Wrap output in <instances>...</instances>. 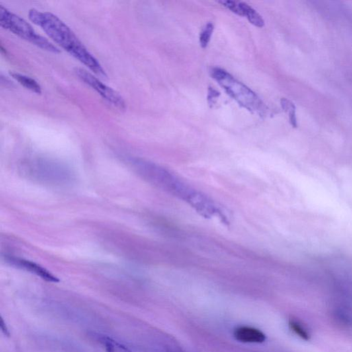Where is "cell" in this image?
Masks as SVG:
<instances>
[{
    "mask_svg": "<svg viewBox=\"0 0 352 352\" xmlns=\"http://www.w3.org/2000/svg\"><path fill=\"white\" fill-rule=\"evenodd\" d=\"M131 163L142 179L185 202L202 216L224 217L220 207L213 200L188 185L169 170L144 160L132 159Z\"/></svg>",
    "mask_w": 352,
    "mask_h": 352,
    "instance_id": "cell-1",
    "label": "cell"
},
{
    "mask_svg": "<svg viewBox=\"0 0 352 352\" xmlns=\"http://www.w3.org/2000/svg\"><path fill=\"white\" fill-rule=\"evenodd\" d=\"M28 17L32 23L40 26L51 40L92 72L100 77H107V74L99 61L60 18L49 12H42L34 9H30L28 12Z\"/></svg>",
    "mask_w": 352,
    "mask_h": 352,
    "instance_id": "cell-2",
    "label": "cell"
},
{
    "mask_svg": "<svg viewBox=\"0 0 352 352\" xmlns=\"http://www.w3.org/2000/svg\"><path fill=\"white\" fill-rule=\"evenodd\" d=\"M212 76L241 107L261 116L265 113L266 106L258 96L224 69L216 67L212 69Z\"/></svg>",
    "mask_w": 352,
    "mask_h": 352,
    "instance_id": "cell-3",
    "label": "cell"
},
{
    "mask_svg": "<svg viewBox=\"0 0 352 352\" xmlns=\"http://www.w3.org/2000/svg\"><path fill=\"white\" fill-rule=\"evenodd\" d=\"M0 26L42 50L53 53L61 52L59 48L34 30L25 20L0 5Z\"/></svg>",
    "mask_w": 352,
    "mask_h": 352,
    "instance_id": "cell-4",
    "label": "cell"
},
{
    "mask_svg": "<svg viewBox=\"0 0 352 352\" xmlns=\"http://www.w3.org/2000/svg\"><path fill=\"white\" fill-rule=\"evenodd\" d=\"M75 72L76 75L82 81L84 82L86 85L93 88L94 91L97 92L108 103L119 110H126V101H125L122 96L117 92L114 91L109 86L105 85V83L101 81V80L85 69L77 67L75 69Z\"/></svg>",
    "mask_w": 352,
    "mask_h": 352,
    "instance_id": "cell-5",
    "label": "cell"
},
{
    "mask_svg": "<svg viewBox=\"0 0 352 352\" xmlns=\"http://www.w3.org/2000/svg\"><path fill=\"white\" fill-rule=\"evenodd\" d=\"M28 169V173L33 176L34 179L44 182H48L55 185H62L69 183L72 179L71 172L67 171L62 166L55 165L46 162H37L36 165Z\"/></svg>",
    "mask_w": 352,
    "mask_h": 352,
    "instance_id": "cell-6",
    "label": "cell"
},
{
    "mask_svg": "<svg viewBox=\"0 0 352 352\" xmlns=\"http://www.w3.org/2000/svg\"><path fill=\"white\" fill-rule=\"evenodd\" d=\"M6 260L10 264H11L12 266H14V267H17L18 269H23L24 271L29 272L30 273L34 274V275L42 278L45 281L52 282V283L59 282V279L56 276L52 275L50 272L47 271L42 266L39 265V264L34 263V262L13 257H7Z\"/></svg>",
    "mask_w": 352,
    "mask_h": 352,
    "instance_id": "cell-7",
    "label": "cell"
},
{
    "mask_svg": "<svg viewBox=\"0 0 352 352\" xmlns=\"http://www.w3.org/2000/svg\"><path fill=\"white\" fill-rule=\"evenodd\" d=\"M233 335L235 339L241 343H262L267 340V337L261 330L249 326L237 327Z\"/></svg>",
    "mask_w": 352,
    "mask_h": 352,
    "instance_id": "cell-8",
    "label": "cell"
},
{
    "mask_svg": "<svg viewBox=\"0 0 352 352\" xmlns=\"http://www.w3.org/2000/svg\"><path fill=\"white\" fill-rule=\"evenodd\" d=\"M93 337L105 352H134L124 344L108 336L94 333Z\"/></svg>",
    "mask_w": 352,
    "mask_h": 352,
    "instance_id": "cell-9",
    "label": "cell"
},
{
    "mask_svg": "<svg viewBox=\"0 0 352 352\" xmlns=\"http://www.w3.org/2000/svg\"><path fill=\"white\" fill-rule=\"evenodd\" d=\"M9 74L14 79L21 84L22 86H24V87H26V89L29 90L32 93L38 94V95L42 94V87L38 82L32 78L22 75V74L15 73V72H10Z\"/></svg>",
    "mask_w": 352,
    "mask_h": 352,
    "instance_id": "cell-10",
    "label": "cell"
},
{
    "mask_svg": "<svg viewBox=\"0 0 352 352\" xmlns=\"http://www.w3.org/2000/svg\"><path fill=\"white\" fill-rule=\"evenodd\" d=\"M239 5L244 13V16L249 20L250 23L258 28L263 27L265 22L261 16L255 9L245 3H239Z\"/></svg>",
    "mask_w": 352,
    "mask_h": 352,
    "instance_id": "cell-11",
    "label": "cell"
},
{
    "mask_svg": "<svg viewBox=\"0 0 352 352\" xmlns=\"http://www.w3.org/2000/svg\"><path fill=\"white\" fill-rule=\"evenodd\" d=\"M281 105L284 112L288 113V116H289L290 124L294 128H297V118L296 116V107L294 104L290 100L286 99V98H282Z\"/></svg>",
    "mask_w": 352,
    "mask_h": 352,
    "instance_id": "cell-12",
    "label": "cell"
},
{
    "mask_svg": "<svg viewBox=\"0 0 352 352\" xmlns=\"http://www.w3.org/2000/svg\"><path fill=\"white\" fill-rule=\"evenodd\" d=\"M214 25L212 23H208L200 32V44L202 48H206L208 46V43L210 42V38L214 32Z\"/></svg>",
    "mask_w": 352,
    "mask_h": 352,
    "instance_id": "cell-13",
    "label": "cell"
},
{
    "mask_svg": "<svg viewBox=\"0 0 352 352\" xmlns=\"http://www.w3.org/2000/svg\"><path fill=\"white\" fill-rule=\"evenodd\" d=\"M289 326L292 331H294L298 337L301 339L305 340V341H309L310 339V333L305 329L302 324L295 321H290L289 323Z\"/></svg>",
    "mask_w": 352,
    "mask_h": 352,
    "instance_id": "cell-14",
    "label": "cell"
},
{
    "mask_svg": "<svg viewBox=\"0 0 352 352\" xmlns=\"http://www.w3.org/2000/svg\"><path fill=\"white\" fill-rule=\"evenodd\" d=\"M219 3H220L221 5L227 8V9L230 10V11L236 14V15L244 17V13H243L242 9H241L239 3L231 1V0H221V1H219Z\"/></svg>",
    "mask_w": 352,
    "mask_h": 352,
    "instance_id": "cell-15",
    "label": "cell"
},
{
    "mask_svg": "<svg viewBox=\"0 0 352 352\" xmlns=\"http://www.w3.org/2000/svg\"><path fill=\"white\" fill-rule=\"evenodd\" d=\"M220 95V93L218 91L214 90L213 87H209L208 90V101L210 102L212 101L209 104H214L215 103V100L217 99V97Z\"/></svg>",
    "mask_w": 352,
    "mask_h": 352,
    "instance_id": "cell-16",
    "label": "cell"
},
{
    "mask_svg": "<svg viewBox=\"0 0 352 352\" xmlns=\"http://www.w3.org/2000/svg\"><path fill=\"white\" fill-rule=\"evenodd\" d=\"M1 328L2 330L5 332V335L7 336L9 335V329H8L7 325L5 324V321H4L3 319L2 320L1 322Z\"/></svg>",
    "mask_w": 352,
    "mask_h": 352,
    "instance_id": "cell-17",
    "label": "cell"
}]
</instances>
